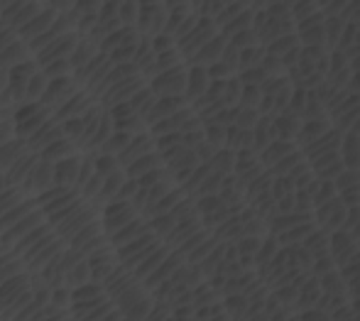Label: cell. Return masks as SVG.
Listing matches in <instances>:
<instances>
[{
  "label": "cell",
  "mask_w": 360,
  "mask_h": 321,
  "mask_svg": "<svg viewBox=\"0 0 360 321\" xmlns=\"http://www.w3.org/2000/svg\"><path fill=\"white\" fill-rule=\"evenodd\" d=\"M299 128H302V118L294 113H282L272 118V140H285V142H294L297 145V135Z\"/></svg>",
  "instance_id": "obj_1"
},
{
  "label": "cell",
  "mask_w": 360,
  "mask_h": 321,
  "mask_svg": "<svg viewBox=\"0 0 360 321\" xmlns=\"http://www.w3.org/2000/svg\"><path fill=\"white\" fill-rule=\"evenodd\" d=\"M338 155L346 170H358L360 172V135L356 132H343L341 145H338Z\"/></svg>",
  "instance_id": "obj_2"
},
{
  "label": "cell",
  "mask_w": 360,
  "mask_h": 321,
  "mask_svg": "<svg viewBox=\"0 0 360 321\" xmlns=\"http://www.w3.org/2000/svg\"><path fill=\"white\" fill-rule=\"evenodd\" d=\"M294 150H299L294 142H285V140H272L270 145L265 147V150L257 155V160H260V165L265 167V170H272V167L277 165L280 160H285L287 155H292Z\"/></svg>",
  "instance_id": "obj_3"
},
{
  "label": "cell",
  "mask_w": 360,
  "mask_h": 321,
  "mask_svg": "<svg viewBox=\"0 0 360 321\" xmlns=\"http://www.w3.org/2000/svg\"><path fill=\"white\" fill-rule=\"evenodd\" d=\"M331 128H333L331 120H302V128H299V135H297V147L304 150L307 145H311L319 137L326 135Z\"/></svg>",
  "instance_id": "obj_4"
},
{
  "label": "cell",
  "mask_w": 360,
  "mask_h": 321,
  "mask_svg": "<svg viewBox=\"0 0 360 321\" xmlns=\"http://www.w3.org/2000/svg\"><path fill=\"white\" fill-rule=\"evenodd\" d=\"M265 57H267V49L262 47V44H255V47H250V49H243L240 52V71L260 69L262 62H265Z\"/></svg>",
  "instance_id": "obj_5"
},
{
  "label": "cell",
  "mask_w": 360,
  "mask_h": 321,
  "mask_svg": "<svg viewBox=\"0 0 360 321\" xmlns=\"http://www.w3.org/2000/svg\"><path fill=\"white\" fill-rule=\"evenodd\" d=\"M262 99H265V94H262L260 86H243V91H240V101H238V108L260 111Z\"/></svg>",
  "instance_id": "obj_6"
},
{
  "label": "cell",
  "mask_w": 360,
  "mask_h": 321,
  "mask_svg": "<svg viewBox=\"0 0 360 321\" xmlns=\"http://www.w3.org/2000/svg\"><path fill=\"white\" fill-rule=\"evenodd\" d=\"M262 113L260 111H250V108H236V123H233V128L238 130H245V132H252L255 130V125L260 123Z\"/></svg>",
  "instance_id": "obj_7"
},
{
  "label": "cell",
  "mask_w": 360,
  "mask_h": 321,
  "mask_svg": "<svg viewBox=\"0 0 360 321\" xmlns=\"http://www.w3.org/2000/svg\"><path fill=\"white\" fill-rule=\"evenodd\" d=\"M316 13H321V3H316V0H307V3L299 0V3H292V10H289L294 25L302 23V20H307V18H311V15H316Z\"/></svg>",
  "instance_id": "obj_8"
},
{
  "label": "cell",
  "mask_w": 360,
  "mask_h": 321,
  "mask_svg": "<svg viewBox=\"0 0 360 321\" xmlns=\"http://www.w3.org/2000/svg\"><path fill=\"white\" fill-rule=\"evenodd\" d=\"M299 47V39H297V34H285V37H280V39H275L272 44H267V54L270 57H285L287 52H292V49H297Z\"/></svg>",
  "instance_id": "obj_9"
},
{
  "label": "cell",
  "mask_w": 360,
  "mask_h": 321,
  "mask_svg": "<svg viewBox=\"0 0 360 321\" xmlns=\"http://www.w3.org/2000/svg\"><path fill=\"white\" fill-rule=\"evenodd\" d=\"M302 162H304V155H302V150H294L292 155H287L285 160H280V162H277L275 167H272V170H267V172H270L272 177H287L289 172H292V170H294V167H297V165H302Z\"/></svg>",
  "instance_id": "obj_10"
},
{
  "label": "cell",
  "mask_w": 360,
  "mask_h": 321,
  "mask_svg": "<svg viewBox=\"0 0 360 321\" xmlns=\"http://www.w3.org/2000/svg\"><path fill=\"white\" fill-rule=\"evenodd\" d=\"M236 152L223 147L221 152L214 157V167L218 170V175H236Z\"/></svg>",
  "instance_id": "obj_11"
},
{
  "label": "cell",
  "mask_w": 360,
  "mask_h": 321,
  "mask_svg": "<svg viewBox=\"0 0 360 321\" xmlns=\"http://www.w3.org/2000/svg\"><path fill=\"white\" fill-rule=\"evenodd\" d=\"M289 194H294L292 182H289L287 177H272V182H270V196L275 199V201H280V199L289 196Z\"/></svg>",
  "instance_id": "obj_12"
},
{
  "label": "cell",
  "mask_w": 360,
  "mask_h": 321,
  "mask_svg": "<svg viewBox=\"0 0 360 321\" xmlns=\"http://www.w3.org/2000/svg\"><path fill=\"white\" fill-rule=\"evenodd\" d=\"M260 69L265 71L267 79H282V76H287V69H285V64H282V59L270 57V54L265 57V62H262Z\"/></svg>",
  "instance_id": "obj_13"
},
{
  "label": "cell",
  "mask_w": 360,
  "mask_h": 321,
  "mask_svg": "<svg viewBox=\"0 0 360 321\" xmlns=\"http://www.w3.org/2000/svg\"><path fill=\"white\" fill-rule=\"evenodd\" d=\"M336 189L338 191H343V189H348V187H356V184H360V172L358 170H343L341 175L336 177Z\"/></svg>",
  "instance_id": "obj_14"
},
{
  "label": "cell",
  "mask_w": 360,
  "mask_h": 321,
  "mask_svg": "<svg viewBox=\"0 0 360 321\" xmlns=\"http://www.w3.org/2000/svg\"><path fill=\"white\" fill-rule=\"evenodd\" d=\"M260 238H250V236H245L240 241V256H257V251H260Z\"/></svg>",
  "instance_id": "obj_15"
},
{
  "label": "cell",
  "mask_w": 360,
  "mask_h": 321,
  "mask_svg": "<svg viewBox=\"0 0 360 321\" xmlns=\"http://www.w3.org/2000/svg\"><path fill=\"white\" fill-rule=\"evenodd\" d=\"M226 137H228V128H223V125H214V128L209 130V140L221 147V150L226 147Z\"/></svg>",
  "instance_id": "obj_16"
},
{
  "label": "cell",
  "mask_w": 360,
  "mask_h": 321,
  "mask_svg": "<svg viewBox=\"0 0 360 321\" xmlns=\"http://www.w3.org/2000/svg\"><path fill=\"white\" fill-rule=\"evenodd\" d=\"M302 321H333L331 314L321 312V309H309L307 314H302Z\"/></svg>",
  "instance_id": "obj_17"
},
{
  "label": "cell",
  "mask_w": 360,
  "mask_h": 321,
  "mask_svg": "<svg viewBox=\"0 0 360 321\" xmlns=\"http://www.w3.org/2000/svg\"><path fill=\"white\" fill-rule=\"evenodd\" d=\"M348 284V289H351V294H353V297H360V275H358V277H353L351 279V282H346Z\"/></svg>",
  "instance_id": "obj_18"
}]
</instances>
